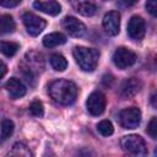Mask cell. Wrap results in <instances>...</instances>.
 <instances>
[{
  "label": "cell",
  "mask_w": 157,
  "mask_h": 157,
  "mask_svg": "<svg viewBox=\"0 0 157 157\" xmlns=\"http://www.w3.org/2000/svg\"><path fill=\"white\" fill-rule=\"evenodd\" d=\"M77 86L75 82L59 78L53 81L49 85V94L50 97L59 104L63 105H69L72 104L77 97Z\"/></svg>",
  "instance_id": "obj_1"
},
{
  "label": "cell",
  "mask_w": 157,
  "mask_h": 157,
  "mask_svg": "<svg viewBox=\"0 0 157 157\" xmlns=\"http://www.w3.org/2000/svg\"><path fill=\"white\" fill-rule=\"evenodd\" d=\"M74 58L80 66L81 70L91 72L93 71L99 60V52L93 48H86V47H75L72 50Z\"/></svg>",
  "instance_id": "obj_2"
},
{
  "label": "cell",
  "mask_w": 157,
  "mask_h": 157,
  "mask_svg": "<svg viewBox=\"0 0 157 157\" xmlns=\"http://www.w3.org/2000/svg\"><path fill=\"white\" fill-rule=\"evenodd\" d=\"M22 71L27 77V81H32L34 76L44 69V59L42 54L37 52H29L25 56V61L22 64Z\"/></svg>",
  "instance_id": "obj_3"
},
{
  "label": "cell",
  "mask_w": 157,
  "mask_h": 157,
  "mask_svg": "<svg viewBox=\"0 0 157 157\" xmlns=\"http://www.w3.org/2000/svg\"><path fill=\"white\" fill-rule=\"evenodd\" d=\"M120 145L125 152L132 156H144L147 152V147L145 144V140L135 134L123 136L120 140Z\"/></svg>",
  "instance_id": "obj_4"
},
{
  "label": "cell",
  "mask_w": 157,
  "mask_h": 157,
  "mask_svg": "<svg viewBox=\"0 0 157 157\" xmlns=\"http://www.w3.org/2000/svg\"><path fill=\"white\" fill-rule=\"evenodd\" d=\"M136 61V54L125 47H119L113 54V63L118 69H128Z\"/></svg>",
  "instance_id": "obj_5"
},
{
  "label": "cell",
  "mask_w": 157,
  "mask_h": 157,
  "mask_svg": "<svg viewBox=\"0 0 157 157\" xmlns=\"http://www.w3.org/2000/svg\"><path fill=\"white\" fill-rule=\"evenodd\" d=\"M141 121V112L136 107L125 108L119 114V123L124 129H135Z\"/></svg>",
  "instance_id": "obj_6"
},
{
  "label": "cell",
  "mask_w": 157,
  "mask_h": 157,
  "mask_svg": "<svg viewBox=\"0 0 157 157\" xmlns=\"http://www.w3.org/2000/svg\"><path fill=\"white\" fill-rule=\"evenodd\" d=\"M105 103H107V99L104 93L101 91H94L88 96L86 101V107L90 114L101 115L105 109Z\"/></svg>",
  "instance_id": "obj_7"
},
{
  "label": "cell",
  "mask_w": 157,
  "mask_h": 157,
  "mask_svg": "<svg viewBox=\"0 0 157 157\" xmlns=\"http://www.w3.org/2000/svg\"><path fill=\"white\" fill-rule=\"evenodd\" d=\"M22 20H23V25H25L27 32L33 37H36L39 33H42V31L47 26L45 20H43L42 17H39V16H37L34 13H31V12L25 13Z\"/></svg>",
  "instance_id": "obj_8"
},
{
  "label": "cell",
  "mask_w": 157,
  "mask_h": 157,
  "mask_svg": "<svg viewBox=\"0 0 157 157\" xmlns=\"http://www.w3.org/2000/svg\"><path fill=\"white\" fill-rule=\"evenodd\" d=\"M128 34L134 40H141L146 34V25L142 17L132 16L128 23Z\"/></svg>",
  "instance_id": "obj_9"
},
{
  "label": "cell",
  "mask_w": 157,
  "mask_h": 157,
  "mask_svg": "<svg viewBox=\"0 0 157 157\" xmlns=\"http://www.w3.org/2000/svg\"><path fill=\"white\" fill-rule=\"evenodd\" d=\"M142 88V81L137 77L125 78L120 85V96L123 98H132Z\"/></svg>",
  "instance_id": "obj_10"
},
{
  "label": "cell",
  "mask_w": 157,
  "mask_h": 157,
  "mask_svg": "<svg viewBox=\"0 0 157 157\" xmlns=\"http://www.w3.org/2000/svg\"><path fill=\"white\" fill-rule=\"evenodd\" d=\"M103 28L109 36H117L120 29V13L118 11H109L103 17Z\"/></svg>",
  "instance_id": "obj_11"
},
{
  "label": "cell",
  "mask_w": 157,
  "mask_h": 157,
  "mask_svg": "<svg viewBox=\"0 0 157 157\" xmlns=\"http://www.w3.org/2000/svg\"><path fill=\"white\" fill-rule=\"evenodd\" d=\"M63 27L71 37H82L86 33V26L74 16H66L63 20Z\"/></svg>",
  "instance_id": "obj_12"
},
{
  "label": "cell",
  "mask_w": 157,
  "mask_h": 157,
  "mask_svg": "<svg viewBox=\"0 0 157 157\" xmlns=\"http://www.w3.org/2000/svg\"><path fill=\"white\" fill-rule=\"evenodd\" d=\"M33 7L50 16H56L61 11V5L56 0H37L33 2Z\"/></svg>",
  "instance_id": "obj_13"
},
{
  "label": "cell",
  "mask_w": 157,
  "mask_h": 157,
  "mask_svg": "<svg viewBox=\"0 0 157 157\" xmlns=\"http://www.w3.org/2000/svg\"><path fill=\"white\" fill-rule=\"evenodd\" d=\"M6 90L10 94V97L12 99H17L21 98L26 94V87L22 83V81L20 78L16 77H11L7 82H6Z\"/></svg>",
  "instance_id": "obj_14"
},
{
  "label": "cell",
  "mask_w": 157,
  "mask_h": 157,
  "mask_svg": "<svg viewBox=\"0 0 157 157\" xmlns=\"http://www.w3.org/2000/svg\"><path fill=\"white\" fill-rule=\"evenodd\" d=\"M74 6L76 11L82 16H93L97 11V6L93 0H76Z\"/></svg>",
  "instance_id": "obj_15"
},
{
  "label": "cell",
  "mask_w": 157,
  "mask_h": 157,
  "mask_svg": "<svg viewBox=\"0 0 157 157\" xmlns=\"http://www.w3.org/2000/svg\"><path fill=\"white\" fill-rule=\"evenodd\" d=\"M64 43H66V37L60 32L49 33L43 38V44L47 48H54V47L61 45Z\"/></svg>",
  "instance_id": "obj_16"
},
{
  "label": "cell",
  "mask_w": 157,
  "mask_h": 157,
  "mask_svg": "<svg viewBox=\"0 0 157 157\" xmlns=\"http://www.w3.org/2000/svg\"><path fill=\"white\" fill-rule=\"evenodd\" d=\"M16 28L15 21L12 16L10 15H2L0 16V34H7L12 33Z\"/></svg>",
  "instance_id": "obj_17"
},
{
  "label": "cell",
  "mask_w": 157,
  "mask_h": 157,
  "mask_svg": "<svg viewBox=\"0 0 157 157\" xmlns=\"http://www.w3.org/2000/svg\"><path fill=\"white\" fill-rule=\"evenodd\" d=\"M20 49V44L16 42H9V40H0V52L5 56H13L17 50Z\"/></svg>",
  "instance_id": "obj_18"
},
{
  "label": "cell",
  "mask_w": 157,
  "mask_h": 157,
  "mask_svg": "<svg viewBox=\"0 0 157 157\" xmlns=\"http://www.w3.org/2000/svg\"><path fill=\"white\" fill-rule=\"evenodd\" d=\"M15 125L12 120L10 119H2L1 120V130H0V142L6 141L13 132Z\"/></svg>",
  "instance_id": "obj_19"
},
{
  "label": "cell",
  "mask_w": 157,
  "mask_h": 157,
  "mask_svg": "<svg viewBox=\"0 0 157 157\" xmlns=\"http://www.w3.org/2000/svg\"><path fill=\"white\" fill-rule=\"evenodd\" d=\"M50 65L55 71H64L67 67V61L61 54H53L50 56Z\"/></svg>",
  "instance_id": "obj_20"
},
{
  "label": "cell",
  "mask_w": 157,
  "mask_h": 157,
  "mask_svg": "<svg viewBox=\"0 0 157 157\" xmlns=\"http://www.w3.org/2000/svg\"><path fill=\"white\" fill-rule=\"evenodd\" d=\"M9 155L11 156H23V157H29L32 156V152L29 151V148L22 144V142H16L12 146V150L9 152Z\"/></svg>",
  "instance_id": "obj_21"
},
{
  "label": "cell",
  "mask_w": 157,
  "mask_h": 157,
  "mask_svg": "<svg viewBox=\"0 0 157 157\" xmlns=\"http://www.w3.org/2000/svg\"><path fill=\"white\" fill-rule=\"evenodd\" d=\"M97 130L102 136H110L114 132L113 124L109 120H102L97 124Z\"/></svg>",
  "instance_id": "obj_22"
},
{
  "label": "cell",
  "mask_w": 157,
  "mask_h": 157,
  "mask_svg": "<svg viewBox=\"0 0 157 157\" xmlns=\"http://www.w3.org/2000/svg\"><path fill=\"white\" fill-rule=\"evenodd\" d=\"M29 112H31V114L34 115V117H43V114H44V108H43L42 102L38 101V99L33 101V102L29 104Z\"/></svg>",
  "instance_id": "obj_23"
},
{
  "label": "cell",
  "mask_w": 157,
  "mask_h": 157,
  "mask_svg": "<svg viewBox=\"0 0 157 157\" xmlns=\"http://www.w3.org/2000/svg\"><path fill=\"white\" fill-rule=\"evenodd\" d=\"M147 134L152 139H157V118L153 117L147 125Z\"/></svg>",
  "instance_id": "obj_24"
},
{
  "label": "cell",
  "mask_w": 157,
  "mask_h": 157,
  "mask_svg": "<svg viewBox=\"0 0 157 157\" xmlns=\"http://www.w3.org/2000/svg\"><path fill=\"white\" fill-rule=\"evenodd\" d=\"M146 10L153 17H156V15H157V0H147L146 1Z\"/></svg>",
  "instance_id": "obj_25"
},
{
  "label": "cell",
  "mask_w": 157,
  "mask_h": 157,
  "mask_svg": "<svg viewBox=\"0 0 157 157\" xmlns=\"http://www.w3.org/2000/svg\"><path fill=\"white\" fill-rule=\"evenodd\" d=\"M22 0H0V5L4 7H15L17 6Z\"/></svg>",
  "instance_id": "obj_26"
},
{
  "label": "cell",
  "mask_w": 157,
  "mask_h": 157,
  "mask_svg": "<svg viewBox=\"0 0 157 157\" xmlns=\"http://www.w3.org/2000/svg\"><path fill=\"white\" fill-rule=\"evenodd\" d=\"M114 81V77L110 75V74H105L103 77H102V83L105 86V87H110L112 83Z\"/></svg>",
  "instance_id": "obj_27"
},
{
  "label": "cell",
  "mask_w": 157,
  "mask_h": 157,
  "mask_svg": "<svg viewBox=\"0 0 157 157\" xmlns=\"http://www.w3.org/2000/svg\"><path fill=\"white\" fill-rule=\"evenodd\" d=\"M6 72H7V66H6V64H5L2 60H0V78L4 77V76L6 75Z\"/></svg>",
  "instance_id": "obj_28"
},
{
  "label": "cell",
  "mask_w": 157,
  "mask_h": 157,
  "mask_svg": "<svg viewBox=\"0 0 157 157\" xmlns=\"http://www.w3.org/2000/svg\"><path fill=\"white\" fill-rule=\"evenodd\" d=\"M120 4H123L124 6H132L134 4L137 2V0H119Z\"/></svg>",
  "instance_id": "obj_29"
}]
</instances>
